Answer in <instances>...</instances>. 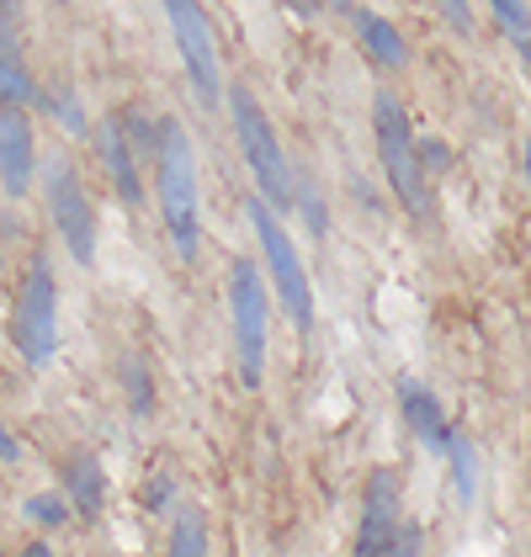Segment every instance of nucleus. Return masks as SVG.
I'll return each instance as SVG.
<instances>
[{
    "mask_svg": "<svg viewBox=\"0 0 531 557\" xmlns=\"http://www.w3.org/2000/svg\"><path fill=\"white\" fill-rule=\"evenodd\" d=\"M155 181H160V223L171 234L181 260L197 256L202 239V181H197V154H192V133L176 117L160 123L155 144Z\"/></svg>",
    "mask_w": 531,
    "mask_h": 557,
    "instance_id": "1",
    "label": "nucleus"
},
{
    "mask_svg": "<svg viewBox=\"0 0 531 557\" xmlns=\"http://www.w3.org/2000/svg\"><path fill=\"white\" fill-rule=\"evenodd\" d=\"M229 117H234V138H239V154L256 175V197H261L271 213H293L298 208V186H293V165L276 144V128L266 123L261 101L245 86L229 90Z\"/></svg>",
    "mask_w": 531,
    "mask_h": 557,
    "instance_id": "2",
    "label": "nucleus"
},
{
    "mask_svg": "<svg viewBox=\"0 0 531 557\" xmlns=\"http://www.w3.org/2000/svg\"><path fill=\"white\" fill-rule=\"evenodd\" d=\"M245 218H250V228H256V239H261V256H266V271H271V287H276L282 313L293 319L298 335H309L313 330V282H309V271H304V256H298L287 223H282V213H271L261 197H245Z\"/></svg>",
    "mask_w": 531,
    "mask_h": 557,
    "instance_id": "3",
    "label": "nucleus"
},
{
    "mask_svg": "<svg viewBox=\"0 0 531 557\" xmlns=\"http://www.w3.org/2000/svg\"><path fill=\"white\" fill-rule=\"evenodd\" d=\"M11 341L22 350L27 367H48V356L59 350V282L44 250H33L22 265V287L11 308Z\"/></svg>",
    "mask_w": 531,
    "mask_h": 557,
    "instance_id": "4",
    "label": "nucleus"
},
{
    "mask_svg": "<svg viewBox=\"0 0 531 557\" xmlns=\"http://www.w3.org/2000/svg\"><path fill=\"white\" fill-rule=\"evenodd\" d=\"M229 319H234V356H239V383L261 387L266 377V319H271V302H266V276L256 260H234L229 265Z\"/></svg>",
    "mask_w": 531,
    "mask_h": 557,
    "instance_id": "5",
    "label": "nucleus"
},
{
    "mask_svg": "<svg viewBox=\"0 0 531 557\" xmlns=\"http://www.w3.org/2000/svg\"><path fill=\"white\" fill-rule=\"evenodd\" d=\"M372 138H378V160H383V175H388L394 197L409 213H420L425 208V171L415 160V128H409L398 96H388V90L372 96Z\"/></svg>",
    "mask_w": 531,
    "mask_h": 557,
    "instance_id": "6",
    "label": "nucleus"
},
{
    "mask_svg": "<svg viewBox=\"0 0 531 557\" xmlns=\"http://www.w3.org/2000/svg\"><path fill=\"white\" fill-rule=\"evenodd\" d=\"M165 16H171V33H176L181 64H186V81L202 96V107H219L223 81H219V44H213V22L202 11V0H165Z\"/></svg>",
    "mask_w": 531,
    "mask_h": 557,
    "instance_id": "7",
    "label": "nucleus"
},
{
    "mask_svg": "<svg viewBox=\"0 0 531 557\" xmlns=\"http://www.w3.org/2000/svg\"><path fill=\"white\" fill-rule=\"evenodd\" d=\"M48 218L64 239V250L75 256V265H90L96 260V213H90V197L81 186V175L70 160H53L48 165Z\"/></svg>",
    "mask_w": 531,
    "mask_h": 557,
    "instance_id": "8",
    "label": "nucleus"
},
{
    "mask_svg": "<svg viewBox=\"0 0 531 557\" xmlns=\"http://www.w3.org/2000/svg\"><path fill=\"white\" fill-rule=\"evenodd\" d=\"M398 505H404V494H398V472L394 468H378L367 478V505H361V525H356V547L351 557H388L398 536Z\"/></svg>",
    "mask_w": 531,
    "mask_h": 557,
    "instance_id": "9",
    "label": "nucleus"
},
{
    "mask_svg": "<svg viewBox=\"0 0 531 557\" xmlns=\"http://www.w3.org/2000/svg\"><path fill=\"white\" fill-rule=\"evenodd\" d=\"M38 175V133L22 107H0V186L22 197Z\"/></svg>",
    "mask_w": 531,
    "mask_h": 557,
    "instance_id": "10",
    "label": "nucleus"
},
{
    "mask_svg": "<svg viewBox=\"0 0 531 557\" xmlns=\"http://www.w3.org/2000/svg\"><path fill=\"white\" fill-rule=\"evenodd\" d=\"M96 154H101V171H107V181L118 186L123 208H138V202H144V181H138V154H133L128 133H123V123H118V112L96 123Z\"/></svg>",
    "mask_w": 531,
    "mask_h": 557,
    "instance_id": "11",
    "label": "nucleus"
},
{
    "mask_svg": "<svg viewBox=\"0 0 531 557\" xmlns=\"http://www.w3.org/2000/svg\"><path fill=\"white\" fill-rule=\"evenodd\" d=\"M398 404H404V420H409V430L420 435V446L425 451H446V441H452V425H446L442 404H436V393L420 383H398Z\"/></svg>",
    "mask_w": 531,
    "mask_h": 557,
    "instance_id": "12",
    "label": "nucleus"
},
{
    "mask_svg": "<svg viewBox=\"0 0 531 557\" xmlns=\"http://www.w3.org/2000/svg\"><path fill=\"white\" fill-rule=\"evenodd\" d=\"M351 27H356V44L372 53V64H383V70H404V64H409V44H404V33H398L388 16L351 11Z\"/></svg>",
    "mask_w": 531,
    "mask_h": 557,
    "instance_id": "13",
    "label": "nucleus"
},
{
    "mask_svg": "<svg viewBox=\"0 0 531 557\" xmlns=\"http://www.w3.org/2000/svg\"><path fill=\"white\" fill-rule=\"evenodd\" d=\"M64 488H70L64 505H75V515H86V520L101 515V505H107V472L96 462V451H75L64 462Z\"/></svg>",
    "mask_w": 531,
    "mask_h": 557,
    "instance_id": "14",
    "label": "nucleus"
},
{
    "mask_svg": "<svg viewBox=\"0 0 531 557\" xmlns=\"http://www.w3.org/2000/svg\"><path fill=\"white\" fill-rule=\"evenodd\" d=\"M165 557H213V536H208V515H202V505H181L176 510Z\"/></svg>",
    "mask_w": 531,
    "mask_h": 557,
    "instance_id": "15",
    "label": "nucleus"
},
{
    "mask_svg": "<svg viewBox=\"0 0 531 557\" xmlns=\"http://www.w3.org/2000/svg\"><path fill=\"white\" fill-rule=\"evenodd\" d=\"M38 101V81L22 64V53L11 44H0V107H33Z\"/></svg>",
    "mask_w": 531,
    "mask_h": 557,
    "instance_id": "16",
    "label": "nucleus"
},
{
    "mask_svg": "<svg viewBox=\"0 0 531 557\" xmlns=\"http://www.w3.org/2000/svg\"><path fill=\"white\" fill-rule=\"evenodd\" d=\"M38 101H44L48 112H53V123H59L64 133H75V138H81V133L90 128V123H86V107H81V96L64 86V81H59V86H48V90H38Z\"/></svg>",
    "mask_w": 531,
    "mask_h": 557,
    "instance_id": "17",
    "label": "nucleus"
},
{
    "mask_svg": "<svg viewBox=\"0 0 531 557\" xmlns=\"http://www.w3.org/2000/svg\"><path fill=\"white\" fill-rule=\"evenodd\" d=\"M22 515H27L33 525H44V531H59V525L70 520V505H64L59 494H27V505H22Z\"/></svg>",
    "mask_w": 531,
    "mask_h": 557,
    "instance_id": "18",
    "label": "nucleus"
},
{
    "mask_svg": "<svg viewBox=\"0 0 531 557\" xmlns=\"http://www.w3.org/2000/svg\"><path fill=\"white\" fill-rule=\"evenodd\" d=\"M446 457H452V472H457V499L468 505L473 499V451H468V441L452 430V441H446Z\"/></svg>",
    "mask_w": 531,
    "mask_h": 557,
    "instance_id": "19",
    "label": "nucleus"
},
{
    "mask_svg": "<svg viewBox=\"0 0 531 557\" xmlns=\"http://www.w3.org/2000/svg\"><path fill=\"white\" fill-rule=\"evenodd\" d=\"M489 5H494V16H499L505 38L527 53V0H489Z\"/></svg>",
    "mask_w": 531,
    "mask_h": 557,
    "instance_id": "20",
    "label": "nucleus"
},
{
    "mask_svg": "<svg viewBox=\"0 0 531 557\" xmlns=\"http://www.w3.org/2000/svg\"><path fill=\"white\" fill-rule=\"evenodd\" d=\"M123 387H128L133 414H138V420H144V414H155V393H149V372H144L138 361H123Z\"/></svg>",
    "mask_w": 531,
    "mask_h": 557,
    "instance_id": "21",
    "label": "nucleus"
},
{
    "mask_svg": "<svg viewBox=\"0 0 531 557\" xmlns=\"http://www.w3.org/2000/svg\"><path fill=\"white\" fill-rule=\"evenodd\" d=\"M415 160H420V171H446L452 165V149H446L442 138H415Z\"/></svg>",
    "mask_w": 531,
    "mask_h": 557,
    "instance_id": "22",
    "label": "nucleus"
},
{
    "mask_svg": "<svg viewBox=\"0 0 531 557\" xmlns=\"http://www.w3.org/2000/svg\"><path fill=\"white\" fill-rule=\"evenodd\" d=\"M388 557H425V531H420V525H398Z\"/></svg>",
    "mask_w": 531,
    "mask_h": 557,
    "instance_id": "23",
    "label": "nucleus"
},
{
    "mask_svg": "<svg viewBox=\"0 0 531 557\" xmlns=\"http://www.w3.org/2000/svg\"><path fill=\"white\" fill-rule=\"evenodd\" d=\"M144 505H149V510H165V505H171V478H165V472H155V478L144 483Z\"/></svg>",
    "mask_w": 531,
    "mask_h": 557,
    "instance_id": "24",
    "label": "nucleus"
},
{
    "mask_svg": "<svg viewBox=\"0 0 531 557\" xmlns=\"http://www.w3.org/2000/svg\"><path fill=\"white\" fill-rule=\"evenodd\" d=\"M446 5V16H452V27L462 33V38H473V5L468 0H442Z\"/></svg>",
    "mask_w": 531,
    "mask_h": 557,
    "instance_id": "25",
    "label": "nucleus"
},
{
    "mask_svg": "<svg viewBox=\"0 0 531 557\" xmlns=\"http://www.w3.org/2000/svg\"><path fill=\"white\" fill-rule=\"evenodd\" d=\"M0 462H22V441L11 435V425L0 420Z\"/></svg>",
    "mask_w": 531,
    "mask_h": 557,
    "instance_id": "26",
    "label": "nucleus"
},
{
    "mask_svg": "<svg viewBox=\"0 0 531 557\" xmlns=\"http://www.w3.org/2000/svg\"><path fill=\"white\" fill-rule=\"evenodd\" d=\"M22 557H53V547H48L44 536H33V542H27V547H22Z\"/></svg>",
    "mask_w": 531,
    "mask_h": 557,
    "instance_id": "27",
    "label": "nucleus"
},
{
    "mask_svg": "<svg viewBox=\"0 0 531 557\" xmlns=\"http://www.w3.org/2000/svg\"><path fill=\"white\" fill-rule=\"evenodd\" d=\"M324 5H330V11H346V5H351V0H324Z\"/></svg>",
    "mask_w": 531,
    "mask_h": 557,
    "instance_id": "28",
    "label": "nucleus"
},
{
    "mask_svg": "<svg viewBox=\"0 0 531 557\" xmlns=\"http://www.w3.org/2000/svg\"><path fill=\"white\" fill-rule=\"evenodd\" d=\"M0 5H16V0H0Z\"/></svg>",
    "mask_w": 531,
    "mask_h": 557,
    "instance_id": "29",
    "label": "nucleus"
}]
</instances>
